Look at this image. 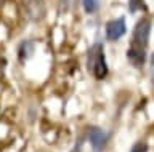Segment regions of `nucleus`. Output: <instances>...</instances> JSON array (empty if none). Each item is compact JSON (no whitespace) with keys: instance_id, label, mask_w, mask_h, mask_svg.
Wrapping results in <instances>:
<instances>
[{"instance_id":"11","label":"nucleus","mask_w":154,"mask_h":152,"mask_svg":"<svg viewBox=\"0 0 154 152\" xmlns=\"http://www.w3.org/2000/svg\"><path fill=\"white\" fill-rule=\"evenodd\" d=\"M72 5H74V0H60V11L61 13H66L69 11Z\"/></svg>"},{"instance_id":"1","label":"nucleus","mask_w":154,"mask_h":152,"mask_svg":"<svg viewBox=\"0 0 154 152\" xmlns=\"http://www.w3.org/2000/svg\"><path fill=\"white\" fill-rule=\"evenodd\" d=\"M87 69L96 80H103L108 77V64L104 58V46L103 43L96 42L88 50V59H87Z\"/></svg>"},{"instance_id":"14","label":"nucleus","mask_w":154,"mask_h":152,"mask_svg":"<svg viewBox=\"0 0 154 152\" xmlns=\"http://www.w3.org/2000/svg\"><path fill=\"white\" fill-rule=\"evenodd\" d=\"M8 2V0H0V7H3L5 5V3H7Z\"/></svg>"},{"instance_id":"8","label":"nucleus","mask_w":154,"mask_h":152,"mask_svg":"<svg viewBox=\"0 0 154 152\" xmlns=\"http://www.w3.org/2000/svg\"><path fill=\"white\" fill-rule=\"evenodd\" d=\"M82 7L87 15H93L100 10V0H82Z\"/></svg>"},{"instance_id":"3","label":"nucleus","mask_w":154,"mask_h":152,"mask_svg":"<svg viewBox=\"0 0 154 152\" xmlns=\"http://www.w3.org/2000/svg\"><path fill=\"white\" fill-rule=\"evenodd\" d=\"M24 11L31 21L38 22L47 15V3L45 0H24Z\"/></svg>"},{"instance_id":"9","label":"nucleus","mask_w":154,"mask_h":152,"mask_svg":"<svg viewBox=\"0 0 154 152\" xmlns=\"http://www.w3.org/2000/svg\"><path fill=\"white\" fill-rule=\"evenodd\" d=\"M128 10L130 13H137L138 10H146L143 0H128Z\"/></svg>"},{"instance_id":"6","label":"nucleus","mask_w":154,"mask_h":152,"mask_svg":"<svg viewBox=\"0 0 154 152\" xmlns=\"http://www.w3.org/2000/svg\"><path fill=\"white\" fill-rule=\"evenodd\" d=\"M127 59L133 67H143L144 61H146V50L130 45V48L127 50Z\"/></svg>"},{"instance_id":"5","label":"nucleus","mask_w":154,"mask_h":152,"mask_svg":"<svg viewBox=\"0 0 154 152\" xmlns=\"http://www.w3.org/2000/svg\"><path fill=\"white\" fill-rule=\"evenodd\" d=\"M125 32H127V26H125L124 18H117L106 24V37L111 42H117L119 39H122Z\"/></svg>"},{"instance_id":"13","label":"nucleus","mask_w":154,"mask_h":152,"mask_svg":"<svg viewBox=\"0 0 154 152\" xmlns=\"http://www.w3.org/2000/svg\"><path fill=\"white\" fill-rule=\"evenodd\" d=\"M72 152H82V141H79V142H77V144H75V147L72 149Z\"/></svg>"},{"instance_id":"15","label":"nucleus","mask_w":154,"mask_h":152,"mask_svg":"<svg viewBox=\"0 0 154 152\" xmlns=\"http://www.w3.org/2000/svg\"><path fill=\"white\" fill-rule=\"evenodd\" d=\"M151 64L154 66V53H152V56H151Z\"/></svg>"},{"instance_id":"7","label":"nucleus","mask_w":154,"mask_h":152,"mask_svg":"<svg viewBox=\"0 0 154 152\" xmlns=\"http://www.w3.org/2000/svg\"><path fill=\"white\" fill-rule=\"evenodd\" d=\"M34 42L32 40H26V42H23L21 45H19V48H18V56H19V61H24V59H27V58H31L32 53H34Z\"/></svg>"},{"instance_id":"10","label":"nucleus","mask_w":154,"mask_h":152,"mask_svg":"<svg viewBox=\"0 0 154 152\" xmlns=\"http://www.w3.org/2000/svg\"><path fill=\"white\" fill-rule=\"evenodd\" d=\"M130 152H148V144L144 141H138L132 146Z\"/></svg>"},{"instance_id":"2","label":"nucleus","mask_w":154,"mask_h":152,"mask_svg":"<svg viewBox=\"0 0 154 152\" xmlns=\"http://www.w3.org/2000/svg\"><path fill=\"white\" fill-rule=\"evenodd\" d=\"M149 34H151V19L144 16L135 24V29H133V34H132V43L130 45L146 50Z\"/></svg>"},{"instance_id":"4","label":"nucleus","mask_w":154,"mask_h":152,"mask_svg":"<svg viewBox=\"0 0 154 152\" xmlns=\"http://www.w3.org/2000/svg\"><path fill=\"white\" fill-rule=\"evenodd\" d=\"M109 135L106 133L103 128L100 127H90L88 128V141L95 152H103L106 144H108Z\"/></svg>"},{"instance_id":"12","label":"nucleus","mask_w":154,"mask_h":152,"mask_svg":"<svg viewBox=\"0 0 154 152\" xmlns=\"http://www.w3.org/2000/svg\"><path fill=\"white\" fill-rule=\"evenodd\" d=\"M5 67H7V59L0 55V79L5 75Z\"/></svg>"}]
</instances>
